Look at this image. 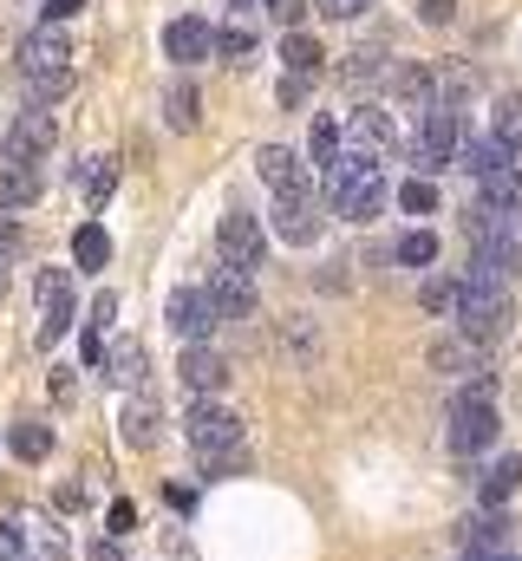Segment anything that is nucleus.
<instances>
[{
	"label": "nucleus",
	"mask_w": 522,
	"mask_h": 561,
	"mask_svg": "<svg viewBox=\"0 0 522 561\" xmlns=\"http://www.w3.org/2000/svg\"><path fill=\"white\" fill-rule=\"evenodd\" d=\"M327 176V203L347 216V222H373L379 209H386V170L379 163H366V157H340L333 170H320Z\"/></svg>",
	"instance_id": "nucleus-1"
},
{
	"label": "nucleus",
	"mask_w": 522,
	"mask_h": 561,
	"mask_svg": "<svg viewBox=\"0 0 522 561\" xmlns=\"http://www.w3.org/2000/svg\"><path fill=\"white\" fill-rule=\"evenodd\" d=\"M183 437H190V450H196V463L203 470H236L242 463V419L229 412V405H190V419H183Z\"/></svg>",
	"instance_id": "nucleus-2"
},
{
	"label": "nucleus",
	"mask_w": 522,
	"mask_h": 561,
	"mask_svg": "<svg viewBox=\"0 0 522 561\" xmlns=\"http://www.w3.org/2000/svg\"><path fill=\"white\" fill-rule=\"evenodd\" d=\"M451 320H457V333H464L470 346H497V340L510 333V294H503V287H470V280H464Z\"/></svg>",
	"instance_id": "nucleus-3"
},
{
	"label": "nucleus",
	"mask_w": 522,
	"mask_h": 561,
	"mask_svg": "<svg viewBox=\"0 0 522 561\" xmlns=\"http://www.w3.org/2000/svg\"><path fill=\"white\" fill-rule=\"evenodd\" d=\"M451 450L457 457H477V450H490L497 444V405H490V386H470V392H457V405H451Z\"/></svg>",
	"instance_id": "nucleus-4"
},
{
	"label": "nucleus",
	"mask_w": 522,
	"mask_h": 561,
	"mask_svg": "<svg viewBox=\"0 0 522 561\" xmlns=\"http://www.w3.org/2000/svg\"><path fill=\"white\" fill-rule=\"evenodd\" d=\"M457 150H464V118L451 112V105H438V112H424L418 118V138H411V163L431 176V170H444V163H457Z\"/></svg>",
	"instance_id": "nucleus-5"
},
{
	"label": "nucleus",
	"mask_w": 522,
	"mask_h": 561,
	"mask_svg": "<svg viewBox=\"0 0 522 561\" xmlns=\"http://www.w3.org/2000/svg\"><path fill=\"white\" fill-rule=\"evenodd\" d=\"M72 59V46H66V26H33L20 46H13V66H20V79H46V72H72L66 66Z\"/></svg>",
	"instance_id": "nucleus-6"
},
{
	"label": "nucleus",
	"mask_w": 522,
	"mask_h": 561,
	"mask_svg": "<svg viewBox=\"0 0 522 561\" xmlns=\"http://www.w3.org/2000/svg\"><path fill=\"white\" fill-rule=\"evenodd\" d=\"M216 249H223V262H229V268H249V275H256L261 255H268V229H261L249 209H229V216H223V229H216Z\"/></svg>",
	"instance_id": "nucleus-7"
},
{
	"label": "nucleus",
	"mask_w": 522,
	"mask_h": 561,
	"mask_svg": "<svg viewBox=\"0 0 522 561\" xmlns=\"http://www.w3.org/2000/svg\"><path fill=\"white\" fill-rule=\"evenodd\" d=\"M33 294H39V346H59V333H66L72 313H79V300H72V275H66V268H46Z\"/></svg>",
	"instance_id": "nucleus-8"
},
{
	"label": "nucleus",
	"mask_w": 522,
	"mask_h": 561,
	"mask_svg": "<svg viewBox=\"0 0 522 561\" xmlns=\"http://www.w3.org/2000/svg\"><path fill=\"white\" fill-rule=\"evenodd\" d=\"M274 236H281V242H294V249H307V242L320 236V203H314V190L274 196Z\"/></svg>",
	"instance_id": "nucleus-9"
},
{
	"label": "nucleus",
	"mask_w": 522,
	"mask_h": 561,
	"mask_svg": "<svg viewBox=\"0 0 522 561\" xmlns=\"http://www.w3.org/2000/svg\"><path fill=\"white\" fill-rule=\"evenodd\" d=\"M522 275V249L510 236H490V242H477V262H470V287H510Z\"/></svg>",
	"instance_id": "nucleus-10"
},
{
	"label": "nucleus",
	"mask_w": 522,
	"mask_h": 561,
	"mask_svg": "<svg viewBox=\"0 0 522 561\" xmlns=\"http://www.w3.org/2000/svg\"><path fill=\"white\" fill-rule=\"evenodd\" d=\"M59 138V125H53V112L46 105H26L20 118H13V138H7V163H33V157H46Z\"/></svg>",
	"instance_id": "nucleus-11"
},
{
	"label": "nucleus",
	"mask_w": 522,
	"mask_h": 561,
	"mask_svg": "<svg viewBox=\"0 0 522 561\" xmlns=\"http://www.w3.org/2000/svg\"><path fill=\"white\" fill-rule=\"evenodd\" d=\"M216 320H223V313H216V300H209L203 287H177V294H170V327H177L190 346H203Z\"/></svg>",
	"instance_id": "nucleus-12"
},
{
	"label": "nucleus",
	"mask_w": 522,
	"mask_h": 561,
	"mask_svg": "<svg viewBox=\"0 0 522 561\" xmlns=\"http://www.w3.org/2000/svg\"><path fill=\"white\" fill-rule=\"evenodd\" d=\"M203 294L216 300V313H223V320H249V313H256V280H249V268H229V262H223V268L209 275Z\"/></svg>",
	"instance_id": "nucleus-13"
},
{
	"label": "nucleus",
	"mask_w": 522,
	"mask_h": 561,
	"mask_svg": "<svg viewBox=\"0 0 522 561\" xmlns=\"http://www.w3.org/2000/svg\"><path fill=\"white\" fill-rule=\"evenodd\" d=\"M392 112H379V105H360L353 112V125H347V144H353V157H366V163H379L392 150Z\"/></svg>",
	"instance_id": "nucleus-14"
},
{
	"label": "nucleus",
	"mask_w": 522,
	"mask_h": 561,
	"mask_svg": "<svg viewBox=\"0 0 522 561\" xmlns=\"http://www.w3.org/2000/svg\"><path fill=\"white\" fill-rule=\"evenodd\" d=\"M177 379H183L190 392H223V386H229V359H223V353L203 340V346H190V353H183Z\"/></svg>",
	"instance_id": "nucleus-15"
},
{
	"label": "nucleus",
	"mask_w": 522,
	"mask_h": 561,
	"mask_svg": "<svg viewBox=\"0 0 522 561\" xmlns=\"http://www.w3.org/2000/svg\"><path fill=\"white\" fill-rule=\"evenodd\" d=\"M510 163H517V144L497 138V131H490V138H464V150H457V170H470L477 183L497 176V170H510Z\"/></svg>",
	"instance_id": "nucleus-16"
},
{
	"label": "nucleus",
	"mask_w": 522,
	"mask_h": 561,
	"mask_svg": "<svg viewBox=\"0 0 522 561\" xmlns=\"http://www.w3.org/2000/svg\"><path fill=\"white\" fill-rule=\"evenodd\" d=\"M163 53H170L177 66H196V59H209V53H216V33H209L203 20H170V33H163Z\"/></svg>",
	"instance_id": "nucleus-17"
},
{
	"label": "nucleus",
	"mask_w": 522,
	"mask_h": 561,
	"mask_svg": "<svg viewBox=\"0 0 522 561\" xmlns=\"http://www.w3.org/2000/svg\"><path fill=\"white\" fill-rule=\"evenodd\" d=\"M256 170H261V183L274 190V196H294V190H307V176H300V157L287 150V144H268L256 157Z\"/></svg>",
	"instance_id": "nucleus-18"
},
{
	"label": "nucleus",
	"mask_w": 522,
	"mask_h": 561,
	"mask_svg": "<svg viewBox=\"0 0 522 561\" xmlns=\"http://www.w3.org/2000/svg\"><path fill=\"white\" fill-rule=\"evenodd\" d=\"M157 405H150V399H130L125 412H118V437H125L130 450H150V444H157Z\"/></svg>",
	"instance_id": "nucleus-19"
},
{
	"label": "nucleus",
	"mask_w": 522,
	"mask_h": 561,
	"mask_svg": "<svg viewBox=\"0 0 522 561\" xmlns=\"http://www.w3.org/2000/svg\"><path fill=\"white\" fill-rule=\"evenodd\" d=\"M281 59H287V79H320V72H327V53H320V39H307V33H287Z\"/></svg>",
	"instance_id": "nucleus-20"
},
{
	"label": "nucleus",
	"mask_w": 522,
	"mask_h": 561,
	"mask_svg": "<svg viewBox=\"0 0 522 561\" xmlns=\"http://www.w3.org/2000/svg\"><path fill=\"white\" fill-rule=\"evenodd\" d=\"M39 203V170L33 163H7L0 170V209H26Z\"/></svg>",
	"instance_id": "nucleus-21"
},
{
	"label": "nucleus",
	"mask_w": 522,
	"mask_h": 561,
	"mask_svg": "<svg viewBox=\"0 0 522 561\" xmlns=\"http://www.w3.org/2000/svg\"><path fill=\"white\" fill-rule=\"evenodd\" d=\"M99 366H105L112 386H137V379H144V346H137V340H118V346H105Z\"/></svg>",
	"instance_id": "nucleus-22"
},
{
	"label": "nucleus",
	"mask_w": 522,
	"mask_h": 561,
	"mask_svg": "<svg viewBox=\"0 0 522 561\" xmlns=\"http://www.w3.org/2000/svg\"><path fill=\"white\" fill-rule=\"evenodd\" d=\"M510 542V516H477V523H464V549L470 556H497Z\"/></svg>",
	"instance_id": "nucleus-23"
},
{
	"label": "nucleus",
	"mask_w": 522,
	"mask_h": 561,
	"mask_svg": "<svg viewBox=\"0 0 522 561\" xmlns=\"http://www.w3.org/2000/svg\"><path fill=\"white\" fill-rule=\"evenodd\" d=\"M484 203H490V209H503V216L522 209V170H517V163H510V170H497V176H484Z\"/></svg>",
	"instance_id": "nucleus-24"
},
{
	"label": "nucleus",
	"mask_w": 522,
	"mask_h": 561,
	"mask_svg": "<svg viewBox=\"0 0 522 561\" xmlns=\"http://www.w3.org/2000/svg\"><path fill=\"white\" fill-rule=\"evenodd\" d=\"M72 255H79V268H105V262H112V236H105L99 222H86V229L72 236Z\"/></svg>",
	"instance_id": "nucleus-25"
},
{
	"label": "nucleus",
	"mask_w": 522,
	"mask_h": 561,
	"mask_svg": "<svg viewBox=\"0 0 522 561\" xmlns=\"http://www.w3.org/2000/svg\"><path fill=\"white\" fill-rule=\"evenodd\" d=\"M517 483H522V457H497V463L484 470V503H503Z\"/></svg>",
	"instance_id": "nucleus-26"
},
{
	"label": "nucleus",
	"mask_w": 522,
	"mask_h": 561,
	"mask_svg": "<svg viewBox=\"0 0 522 561\" xmlns=\"http://www.w3.org/2000/svg\"><path fill=\"white\" fill-rule=\"evenodd\" d=\"M163 125H170V131H196V85H177V92L163 99Z\"/></svg>",
	"instance_id": "nucleus-27"
},
{
	"label": "nucleus",
	"mask_w": 522,
	"mask_h": 561,
	"mask_svg": "<svg viewBox=\"0 0 522 561\" xmlns=\"http://www.w3.org/2000/svg\"><path fill=\"white\" fill-rule=\"evenodd\" d=\"M398 262H405V268H431V262H438V236H431V229L398 236Z\"/></svg>",
	"instance_id": "nucleus-28"
},
{
	"label": "nucleus",
	"mask_w": 522,
	"mask_h": 561,
	"mask_svg": "<svg viewBox=\"0 0 522 561\" xmlns=\"http://www.w3.org/2000/svg\"><path fill=\"white\" fill-rule=\"evenodd\" d=\"M7 444H13V457L39 463V457L53 450V431H46V424H13V437H7Z\"/></svg>",
	"instance_id": "nucleus-29"
},
{
	"label": "nucleus",
	"mask_w": 522,
	"mask_h": 561,
	"mask_svg": "<svg viewBox=\"0 0 522 561\" xmlns=\"http://www.w3.org/2000/svg\"><path fill=\"white\" fill-rule=\"evenodd\" d=\"M457 294H464V280H444V275H431L424 287H418L424 313H457Z\"/></svg>",
	"instance_id": "nucleus-30"
},
{
	"label": "nucleus",
	"mask_w": 522,
	"mask_h": 561,
	"mask_svg": "<svg viewBox=\"0 0 522 561\" xmlns=\"http://www.w3.org/2000/svg\"><path fill=\"white\" fill-rule=\"evenodd\" d=\"M398 209H405V216H431V209H438V183H431V176H411V183L398 190Z\"/></svg>",
	"instance_id": "nucleus-31"
},
{
	"label": "nucleus",
	"mask_w": 522,
	"mask_h": 561,
	"mask_svg": "<svg viewBox=\"0 0 522 561\" xmlns=\"http://www.w3.org/2000/svg\"><path fill=\"white\" fill-rule=\"evenodd\" d=\"M216 53H223L229 66H249V59H256V33H242V26H229V33H216Z\"/></svg>",
	"instance_id": "nucleus-32"
},
{
	"label": "nucleus",
	"mask_w": 522,
	"mask_h": 561,
	"mask_svg": "<svg viewBox=\"0 0 522 561\" xmlns=\"http://www.w3.org/2000/svg\"><path fill=\"white\" fill-rule=\"evenodd\" d=\"M72 92V72H46V79H26V99L33 105H59Z\"/></svg>",
	"instance_id": "nucleus-33"
},
{
	"label": "nucleus",
	"mask_w": 522,
	"mask_h": 561,
	"mask_svg": "<svg viewBox=\"0 0 522 561\" xmlns=\"http://www.w3.org/2000/svg\"><path fill=\"white\" fill-rule=\"evenodd\" d=\"M340 125H333V118H320V125H314V157H320V170H333V163H340Z\"/></svg>",
	"instance_id": "nucleus-34"
},
{
	"label": "nucleus",
	"mask_w": 522,
	"mask_h": 561,
	"mask_svg": "<svg viewBox=\"0 0 522 561\" xmlns=\"http://www.w3.org/2000/svg\"><path fill=\"white\" fill-rule=\"evenodd\" d=\"M112 183H118V163H112V157H92V176H86L92 203H105V196H112Z\"/></svg>",
	"instance_id": "nucleus-35"
},
{
	"label": "nucleus",
	"mask_w": 522,
	"mask_h": 561,
	"mask_svg": "<svg viewBox=\"0 0 522 561\" xmlns=\"http://www.w3.org/2000/svg\"><path fill=\"white\" fill-rule=\"evenodd\" d=\"M497 138L522 144V92H510V99H503V112H497Z\"/></svg>",
	"instance_id": "nucleus-36"
},
{
	"label": "nucleus",
	"mask_w": 522,
	"mask_h": 561,
	"mask_svg": "<svg viewBox=\"0 0 522 561\" xmlns=\"http://www.w3.org/2000/svg\"><path fill=\"white\" fill-rule=\"evenodd\" d=\"M373 72L386 79V53H373V46H366V53H353V66H347V79H353V85H366Z\"/></svg>",
	"instance_id": "nucleus-37"
},
{
	"label": "nucleus",
	"mask_w": 522,
	"mask_h": 561,
	"mask_svg": "<svg viewBox=\"0 0 522 561\" xmlns=\"http://www.w3.org/2000/svg\"><path fill=\"white\" fill-rule=\"evenodd\" d=\"M470 359H477V346H470V340H457V346H438V353H431V366H444V373H464Z\"/></svg>",
	"instance_id": "nucleus-38"
},
{
	"label": "nucleus",
	"mask_w": 522,
	"mask_h": 561,
	"mask_svg": "<svg viewBox=\"0 0 522 561\" xmlns=\"http://www.w3.org/2000/svg\"><path fill=\"white\" fill-rule=\"evenodd\" d=\"M268 13H274V26L300 33V20H307V0H268Z\"/></svg>",
	"instance_id": "nucleus-39"
},
{
	"label": "nucleus",
	"mask_w": 522,
	"mask_h": 561,
	"mask_svg": "<svg viewBox=\"0 0 522 561\" xmlns=\"http://www.w3.org/2000/svg\"><path fill=\"white\" fill-rule=\"evenodd\" d=\"M314 7H320L327 20H353V13H366L373 0H314Z\"/></svg>",
	"instance_id": "nucleus-40"
},
{
	"label": "nucleus",
	"mask_w": 522,
	"mask_h": 561,
	"mask_svg": "<svg viewBox=\"0 0 522 561\" xmlns=\"http://www.w3.org/2000/svg\"><path fill=\"white\" fill-rule=\"evenodd\" d=\"M457 13V0H418V20H431V26H444Z\"/></svg>",
	"instance_id": "nucleus-41"
},
{
	"label": "nucleus",
	"mask_w": 522,
	"mask_h": 561,
	"mask_svg": "<svg viewBox=\"0 0 522 561\" xmlns=\"http://www.w3.org/2000/svg\"><path fill=\"white\" fill-rule=\"evenodd\" d=\"M105 523H112V536H125V529H137V510H130V503H112Z\"/></svg>",
	"instance_id": "nucleus-42"
},
{
	"label": "nucleus",
	"mask_w": 522,
	"mask_h": 561,
	"mask_svg": "<svg viewBox=\"0 0 522 561\" xmlns=\"http://www.w3.org/2000/svg\"><path fill=\"white\" fill-rule=\"evenodd\" d=\"M105 320H118V294H112V287L92 300V327H105Z\"/></svg>",
	"instance_id": "nucleus-43"
},
{
	"label": "nucleus",
	"mask_w": 522,
	"mask_h": 561,
	"mask_svg": "<svg viewBox=\"0 0 522 561\" xmlns=\"http://www.w3.org/2000/svg\"><path fill=\"white\" fill-rule=\"evenodd\" d=\"M13 249H20V222L0 216V262H13Z\"/></svg>",
	"instance_id": "nucleus-44"
},
{
	"label": "nucleus",
	"mask_w": 522,
	"mask_h": 561,
	"mask_svg": "<svg viewBox=\"0 0 522 561\" xmlns=\"http://www.w3.org/2000/svg\"><path fill=\"white\" fill-rule=\"evenodd\" d=\"M0 556H7V561H20V556H26V536H20V529H13V523H7V529H0Z\"/></svg>",
	"instance_id": "nucleus-45"
},
{
	"label": "nucleus",
	"mask_w": 522,
	"mask_h": 561,
	"mask_svg": "<svg viewBox=\"0 0 522 561\" xmlns=\"http://www.w3.org/2000/svg\"><path fill=\"white\" fill-rule=\"evenodd\" d=\"M307 85H314V79H281V105H300V99H307Z\"/></svg>",
	"instance_id": "nucleus-46"
},
{
	"label": "nucleus",
	"mask_w": 522,
	"mask_h": 561,
	"mask_svg": "<svg viewBox=\"0 0 522 561\" xmlns=\"http://www.w3.org/2000/svg\"><path fill=\"white\" fill-rule=\"evenodd\" d=\"M163 496H170V510H196V490H190V483H177V490H163Z\"/></svg>",
	"instance_id": "nucleus-47"
},
{
	"label": "nucleus",
	"mask_w": 522,
	"mask_h": 561,
	"mask_svg": "<svg viewBox=\"0 0 522 561\" xmlns=\"http://www.w3.org/2000/svg\"><path fill=\"white\" fill-rule=\"evenodd\" d=\"M86 561H125V549H118V542H99V549H92Z\"/></svg>",
	"instance_id": "nucleus-48"
},
{
	"label": "nucleus",
	"mask_w": 522,
	"mask_h": 561,
	"mask_svg": "<svg viewBox=\"0 0 522 561\" xmlns=\"http://www.w3.org/2000/svg\"><path fill=\"white\" fill-rule=\"evenodd\" d=\"M0 294H7V262H0Z\"/></svg>",
	"instance_id": "nucleus-49"
},
{
	"label": "nucleus",
	"mask_w": 522,
	"mask_h": 561,
	"mask_svg": "<svg viewBox=\"0 0 522 561\" xmlns=\"http://www.w3.org/2000/svg\"><path fill=\"white\" fill-rule=\"evenodd\" d=\"M229 7H256V0H229Z\"/></svg>",
	"instance_id": "nucleus-50"
},
{
	"label": "nucleus",
	"mask_w": 522,
	"mask_h": 561,
	"mask_svg": "<svg viewBox=\"0 0 522 561\" xmlns=\"http://www.w3.org/2000/svg\"><path fill=\"white\" fill-rule=\"evenodd\" d=\"M0 444H7V437H0Z\"/></svg>",
	"instance_id": "nucleus-51"
}]
</instances>
